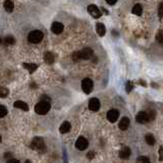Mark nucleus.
<instances>
[{
  "label": "nucleus",
  "mask_w": 163,
  "mask_h": 163,
  "mask_svg": "<svg viewBox=\"0 0 163 163\" xmlns=\"http://www.w3.org/2000/svg\"><path fill=\"white\" fill-rule=\"evenodd\" d=\"M100 101H99V99L97 98H92L90 99L89 101V109L92 110V111H98L99 109H100Z\"/></svg>",
  "instance_id": "nucleus-8"
},
{
  "label": "nucleus",
  "mask_w": 163,
  "mask_h": 163,
  "mask_svg": "<svg viewBox=\"0 0 163 163\" xmlns=\"http://www.w3.org/2000/svg\"><path fill=\"white\" fill-rule=\"evenodd\" d=\"M137 161H138V162H146V163H148V162H150V159L148 157H145V156H141V157H139L138 159H137Z\"/></svg>",
  "instance_id": "nucleus-27"
},
{
  "label": "nucleus",
  "mask_w": 163,
  "mask_h": 163,
  "mask_svg": "<svg viewBox=\"0 0 163 163\" xmlns=\"http://www.w3.org/2000/svg\"><path fill=\"white\" fill-rule=\"evenodd\" d=\"M44 59H45L46 63L51 64V63L54 62V55L51 52H46L45 55H44Z\"/></svg>",
  "instance_id": "nucleus-18"
},
{
  "label": "nucleus",
  "mask_w": 163,
  "mask_h": 163,
  "mask_svg": "<svg viewBox=\"0 0 163 163\" xmlns=\"http://www.w3.org/2000/svg\"><path fill=\"white\" fill-rule=\"evenodd\" d=\"M129 119L127 117H123L122 118V120L118 123V127H119V129H122V131H125V129H129Z\"/></svg>",
  "instance_id": "nucleus-13"
},
{
  "label": "nucleus",
  "mask_w": 163,
  "mask_h": 163,
  "mask_svg": "<svg viewBox=\"0 0 163 163\" xmlns=\"http://www.w3.org/2000/svg\"><path fill=\"white\" fill-rule=\"evenodd\" d=\"M118 116H119V112L115 109H111L107 112V119H108L110 122H115L116 120H117Z\"/></svg>",
  "instance_id": "nucleus-10"
},
{
  "label": "nucleus",
  "mask_w": 163,
  "mask_h": 163,
  "mask_svg": "<svg viewBox=\"0 0 163 163\" xmlns=\"http://www.w3.org/2000/svg\"><path fill=\"white\" fill-rule=\"evenodd\" d=\"M70 131V123L68 122H64L59 127V132L61 134H66Z\"/></svg>",
  "instance_id": "nucleus-16"
},
{
  "label": "nucleus",
  "mask_w": 163,
  "mask_h": 163,
  "mask_svg": "<svg viewBox=\"0 0 163 163\" xmlns=\"http://www.w3.org/2000/svg\"><path fill=\"white\" fill-rule=\"evenodd\" d=\"M8 162H9V163H19V160H17V159H9V160H8Z\"/></svg>",
  "instance_id": "nucleus-33"
},
{
  "label": "nucleus",
  "mask_w": 163,
  "mask_h": 163,
  "mask_svg": "<svg viewBox=\"0 0 163 163\" xmlns=\"http://www.w3.org/2000/svg\"><path fill=\"white\" fill-rule=\"evenodd\" d=\"M156 40L159 42L160 44H162V42H163V34H162V31L161 30H160L159 32H158V34L156 35Z\"/></svg>",
  "instance_id": "nucleus-25"
},
{
  "label": "nucleus",
  "mask_w": 163,
  "mask_h": 163,
  "mask_svg": "<svg viewBox=\"0 0 163 163\" xmlns=\"http://www.w3.org/2000/svg\"><path fill=\"white\" fill-rule=\"evenodd\" d=\"M88 11H89V14H91L94 19H99V17L102 15V14H101V10L99 9L96 5H94V4L88 6Z\"/></svg>",
  "instance_id": "nucleus-6"
},
{
  "label": "nucleus",
  "mask_w": 163,
  "mask_h": 163,
  "mask_svg": "<svg viewBox=\"0 0 163 163\" xmlns=\"http://www.w3.org/2000/svg\"><path fill=\"white\" fill-rule=\"evenodd\" d=\"M4 42H5L6 45H14L15 43V39L12 36H6L5 39H4Z\"/></svg>",
  "instance_id": "nucleus-22"
},
{
  "label": "nucleus",
  "mask_w": 163,
  "mask_h": 163,
  "mask_svg": "<svg viewBox=\"0 0 163 163\" xmlns=\"http://www.w3.org/2000/svg\"><path fill=\"white\" fill-rule=\"evenodd\" d=\"M145 140H146V143L150 146H153L154 144H155V138H154L153 135H151V134H147L146 136H145Z\"/></svg>",
  "instance_id": "nucleus-20"
},
{
  "label": "nucleus",
  "mask_w": 163,
  "mask_h": 163,
  "mask_svg": "<svg viewBox=\"0 0 163 163\" xmlns=\"http://www.w3.org/2000/svg\"><path fill=\"white\" fill-rule=\"evenodd\" d=\"M0 44H1V38H0Z\"/></svg>",
  "instance_id": "nucleus-36"
},
{
  "label": "nucleus",
  "mask_w": 163,
  "mask_h": 163,
  "mask_svg": "<svg viewBox=\"0 0 163 163\" xmlns=\"http://www.w3.org/2000/svg\"><path fill=\"white\" fill-rule=\"evenodd\" d=\"M136 120H137V122L142 123V124H144V123H146L147 122H149L147 112H144V111L139 112V113L137 114V116H136Z\"/></svg>",
  "instance_id": "nucleus-9"
},
{
  "label": "nucleus",
  "mask_w": 163,
  "mask_h": 163,
  "mask_svg": "<svg viewBox=\"0 0 163 163\" xmlns=\"http://www.w3.org/2000/svg\"><path fill=\"white\" fill-rule=\"evenodd\" d=\"M72 59H74V61L81 60V59H80V55H79V51H76L74 54H72Z\"/></svg>",
  "instance_id": "nucleus-29"
},
{
  "label": "nucleus",
  "mask_w": 163,
  "mask_h": 163,
  "mask_svg": "<svg viewBox=\"0 0 163 163\" xmlns=\"http://www.w3.org/2000/svg\"><path fill=\"white\" fill-rule=\"evenodd\" d=\"M14 107L15 108H19V109H21L24 111H28L29 110V106L27 103L23 102V101H15L14 102Z\"/></svg>",
  "instance_id": "nucleus-15"
},
{
  "label": "nucleus",
  "mask_w": 163,
  "mask_h": 163,
  "mask_svg": "<svg viewBox=\"0 0 163 163\" xmlns=\"http://www.w3.org/2000/svg\"><path fill=\"white\" fill-rule=\"evenodd\" d=\"M143 12V7L141 4H136L133 8V14H136V15H141Z\"/></svg>",
  "instance_id": "nucleus-21"
},
{
  "label": "nucleus",
  "mask_w": 163,
  "mask_h": 163,
  "mask_svg": "<svg viewBox=\"0 0 163 163\" xmlns=\"http://www.w3.org/2000/svg\"><path fill=\"white\" fill-rule=\"evenodd\" d=\"M43 37H44L43 33H42L41 31L37 30V31H33V32H31L30 34H29L28 40L32 44H38L42 41Z\"/></svg>",
  "instance_id": "nucleus-2"
},
{
  "label": "nucleus",
  "mask_w": 163,
  "mask_h": 163,
  "mask_svg": "<svg viewBox=\"0 0 163 163\" xmlns=\"http://www.w3.org/2000/svg\"><path fill=\"white\" fill-rule=\"evenodd\" d=\"M23 66L25 67L26 69H28L29 71H30V74H33V72H34L35 70L37 69L38 65L35 64V63H24Z\"/></svg>",
  "instance_id": "nucleus-17"
},
{
  "label": "nucleus",
  "mask_w": 163,
  "mask_h": 163,
  "mask_svg": "<svg viewBox=\"0 0 163 163\" xmlns=\"http://www.w3.org/2000/svg\"><path fill=\"white\" fill-rule=\"evenodd\" d=\"M93 81L91 79H84L83 82H82V90L85 92L86 94H90L93 90Z\"/></svg>",
  "instance_id": "nucleus-4"
},
{
  "label": "nucleus",
  "mask_w": 163,
  "mask_h": 163,
  "mask_svg": "<svg viewBox=\"0 0 163 163\" xmlns=\"http://www.w3.org/2000/svg\"><path fill=\"white\" fill-rule=\"evenodd\" d=\"M7 114V109L4 105H0V117H4Z\"/></svg>",
  "instance_id": "nucleus-24"
},
{
  "label": "nucleus",
  "mask_w": 163,
  "mask_h": 163,
  "mask_svg": "<svg viewBox=\"0 0 163 163\" xmlns=\"http://www.w3.org/2000/svg\"><path fill=\"white\" fill-rule=\"evenodd\" d=\"M50 110V102L49 101H44L42 100L40 103L35 106V111L37 112L40 115H44V114H47Z\"/></svg>",
  "instance_id": "nucleus-1"
},
{
  "label": "nucleus",
  "mask_w": 163,
  "mask_h": 163,
  "mask_svg": "<svg viewBox=\"0 0 163 163\" xmlns=\"http://www.w3.org/2000/svg\"><path fill=\"white\" fill-rule=\"evenodd\" d=\"M132 151L129 147H123V148L119 151V157L122 159H127V158L131 156Z\"/></svg>",
  "instance_id": "nucleus-12"
},
{
  "label": "nucleus",
  "mask_w": 163,
  "mask_h": 163,
  "mask_svg": "<svg viewBox=\"0 0 163 163\" xmlns=\"http://www.w3.org/2000/svg\"><path fill=\"white\" fill-rule=\"evenodd\" d=\"M159 155H160V161H162L163 160V149H162V147H160V149H159Z\"/></svg>",
  "instance_id": "nucleus-32"
},
{
  "label": "nucleus",
  "mask_w": 163,
  "mask_h": 163,
  "mask_svg": "<svg viewBox=\"0 0 163 163\" xmlns=\"http://www.w3.org/2000/svg\"><path fill=\"white\" fill-rule=\"evenodd\" d=\"M132 90H133V83H132V82H127V86H125V91H127V93H129Z\"/></svg>",
  "instance_id": "nucleus-26"
},
{
  "label": "nucleus",
  "mask_w": 163,
  "mask_h": 163,
  "mask_svg": "<svg viewBox=\"0 0 163 163\" xmlns=\"http://www.w3.org/2000/svg\"><path fill=\"white\" fill-rule=\"evenodd\" d=\"M96 31H97V33H98L99 36L103 37L105 35V33H106V28H105V26L103 25L102 23H99L96 25Z\"/></svg>",
  "instance_id": "nucleus-14"
},
{
  "label": "nucleus",
  "mask_w": 163,
  "mask_h": 163,
  "mask_svg": "<svg viewBox=\"0 0 163 163\" xmlns=\"http://www.w3.org/2000/svg\"><path fill=\"white\" fill-rule=\"evenodd\" d=\"M4 8H5L6 11L11 12L12 10H14V2L10 1V0H6V1L4 2Z\"/></svg>",
  "instance_id": "nucleus-19"
},
{
  "label": "nucleus",
  "mask_w": 163,
  "mask_h": 163,
  "mask_svg": "<svg viewBox=\"0 0 163 163\" xmlns=\"http://www.w3.org/2000/svg\"><path fill=\"white\" fill-rule=\"evenodd\" d=\"M88 146H89V142H88L87 139L84 138V137H80V138L78 139V141H76V149L80 150V151H83V150L87 149Z\"/></svg>",
  "instance_id": "nucleus-5"
},
{
  "label": "nucleus",
  "mask_w": 163,
  "mask_h": 163,
  "mask_svg": "<svg viewBox=\"0 0 163 163\" xmlns=\"http://www.w3.org/2000/svg\"><path fill=\"white\" fill-rule=\"evenodd\" d=\"M8 93H9V91H8L7 88L0 87V97H2V98H4V97H7Z\"/></svg>",
  "instance_id": "nucleus-23"
},
{
  "label": "nucleus",
  "mask_w": 163,
  "mask_h": 163,
  "mask_svg": "<svg viewBox=\"0 0 163 163\" xmlns=\"http://www.w3.org/2000/svg\"><path fill=\"white\" fill-rule=\"evenodd\" d=\"M31 148L36 150V151L39 152H44L46 149L45 143H44L43 139L41 138H35L34 140L32 141V144H31Z\"/></svg>",
  "instance_id": "nucleus-3"
},
{
  "label": "nucleus",
  "mask_w": 163,
  "mask_h": 163,
  "mask_svg": "<svg viewBox=\"0 0 163 163\" xmlns=\"http://www.w3.org/2000/svg\"><path fill=\"white\" fill-rule=\"evenodd\" d=\"M63 29H64V27H63L62 24H61V23H57V21L53 23V24H52V26H51L52 32H53L54 34H56V35L61 34V33L63 32Z\"/></svg>",
  "instance_id": "nucleus-11"
},
{
  "label": "nucleus",
  "mask_w": 163,
  "mask_h": 163,
  "mask_svg": "<svg viewBox=\"0 0 163 163\" xmlns=\"http://www.w3.org/2000/svg\"><path fill=\"white\" fill-rule=\"evenodd\" d=\"M148 118H149V120H153L154 118H155V115H156V113L154 111H149L148 113Z\"/></svg>",
  "instance_id": "nucleus-28"
},
{
  "label": "nucleus",
  "mask_w": 163,
  "mask_h": 163,
  "mask_svg": "<svg viewBox=\"0 0 163 163\" xmlns=\"http://www.w3.org/2000/svg\"><path fill=\"white\" fill-rule=\"evenodd\" d=\"M79 55H80V59H90L93 55V50L91 48H85V49L79 51Z\"/></svg>",
  "instance_id": "nucleus-7"
},
{
  "label": "nucleus",
  "mask_w": 163,
  "mask_h": 163,
  "mask_svg": "<svg viewBox=\"0 0 163 163\" xmlns=\"http://www.w3.org/2000/svg\"><path fill=\"white\" fill-rule=\"evenodd\" d=\"M1 140H2V139H1V136H0V142H1Z\"/></svg>",
  "instance_id": "nucleus-35"
},
{
  "label": "nucleus",
  "mask_w": 163,
  "mask_h": 163,
  "mask_svg": "<svg viewBox=\"0 0 163 163\" xmlns=\"http://www.w3.org/2000/svg\"><path fill=\"white\" fill-rule=\"evenodd\" d=\"M163 4L162 3H160V5H159V9H158V14H159V19H162V9H163Z\"/></svg>",
  "instance_id": "nucleus-30"
},
{
  "label": "nucleus",
  "mask_w": 163,
  "mask_h": 163,
  "mask_svg": "<svg viewBox=\"0 0 163 163\" xmlns=\"http://www.w3.org/2000/svg\"><path fill=\"white\" fill-rule=\"evenodd\" d=\"M93 157H94V152H89V153H88V158L91 159V158H93Z\"/></svg>",
  "instance_id": "nucleus-34"
},
{
  "label": "nucleus",
  "mask_w": 163,
  "mask_h": 163,
  "mask_svg": "<svg viewBox=\"0 0 163 163\" xmlns=\"http://www.w3.org/2000/svg\"><path fill=\"white\" fill-rule=\"evenodd\" d=\"M106 2L109 4V5H114V4L117 2V0H106Z\"/></svg>",
  "instance_id": "nucleus-31"
}]
</instances>
